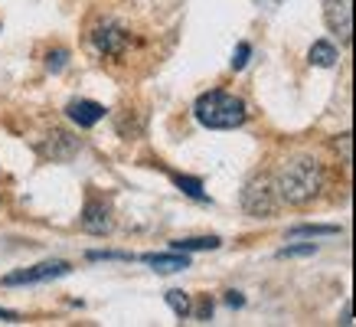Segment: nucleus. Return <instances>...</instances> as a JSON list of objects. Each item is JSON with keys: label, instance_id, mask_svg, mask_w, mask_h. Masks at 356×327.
<instances>
[{"label": "nucleus", "instance_id": "obj_1", "mask_svg": "<svg viewBox=\"0 0 356 327\" xmlns=\"http://www.w3.org/2000/svg\"><path fill=\"white\" fill-rule=\"evenodd\" d=\"M275 190H278V196L284 203L307 207L324 190V167L314 161V157H294V161H288L281 167Z\"/></svg>", "mask_w": 356, "mask_h": 327}, {"label": "nucleus", "instance_id": "obj_2", "mask_svg": "<svg viewBox=\"0 0 356 327\" xmlns=\"http://www.w3.org/2000/svg\"><path fill=\"white\" fill-rule=\"evenodd\" d=\"M196 121L206 125V128H216V131H226V128H238L245 121V102L229 92H206V95L196 98Z\"/></svg>", "mask_w": 356, "mask_h": 327}, {"label": "nucleus", "instance_id": "obj_3", "mask_svg": "<svg viewBox=\"0 0 356 327\" xmlns=\"http://www.w3.org/2000/svg\"><path fill=\"white\" fill-rule=\"evenodd\" d=\"M242 209L248 216H275L278 209V190L268 177H255L248 180L245 190H242Z\"/></svg>", "mask_w": 356, "mask_h": 327}, {"label": "nucleus", "instance_id": "obj_4", "mask_svg": "<svg viewBox=\"0 0 356 327\" xmlns=\"http://www.w3.org/2000/svg\"><path fill=\"white\" fill-rule=\"evenodd\" d=\"M92 43H95L98 53L121 56L124 46H128V33H124V26L115 20H98L95 26H92Z\"/></svg>", "mask_w": 356, "mask_h": 327}, {"label": "nucleus", "instance_id": "obj_5", "mask_svg": "<svg viewBox=\"0 0 356 327\" xmlns=\"http://www.w3.org/2000/svg\"><path fill=\"white\" fill-rule=\"evenodd\" d=\"M324 20L343 43H350L353 40V0H327Z\"/></svg>", "mask_w": 356, "mask_h": 327}, {"label": "nucleus", "instance_id": "obj_6", "mask_svg": "<svg viewBox=\"0 0 356 327\" xmlns=\"http://www.w3.org/2000/svg\"><path fill=\"white\" fill-rule=\"evenodd\" d=\"M69 272V262H40L33 269H23V272H13L3 278V285H36V282H49V278H59V275Z\"/></svg>", "mask_w": 356, "mask_h": 327}, {"label": "nucleus", "instance_id": "obj_7", "mask_svg": "<svg viewBox=\"0 0 356 327\" xmlns=\"http://www.w3.org/2000/svg\"><path fill=\"white\" fill-rule=\"evenodd\" d=\"M82 229L92 232V236H105L111 232V209L102 203V200H88L86 213H82Z\"/></svg>", "mask_w": 356, "mask_h": 327}, {"label": "nucleus", "instance_id": "obj_8", "mask_svg": "<svg viewBox=\"0 0 356 327\" xmlns=\"http://www.w3.org/2000/svg\"><path fill=\"white\" fill-rule=\"evenodd\" d=\"M65 115L76 121L79 128H92V125H98V121L105 118V109L98 105V102H88V98H79V102H69V109H65Z\"/></svg>", "mask_w": 356, "mask_h": 327}, {"label": "nucleus", "instance_id": "obj_9", "mask_svg": "<svg viewBox=\"0 0 356 327\" xmlns=\"http://www.w3.org/2000/svg\"><path fill=\"white\" fill-rule=\"evenodd\" d=\"M144 262H147V265H154L157 272H184V269H190L186 252H184V255H180V252H173V255H144Z\"/></svg>", "mask_w": 356, "mask_h": 327}, {"label": "nucleus", "instance_id": "obj_10", "mask_svg": "<svg viewBox=\"0 0 356 327\" xmlns=\"http://www.w3.org/2000/svg\"><path fill=\"white\" fill-rule=\"evenodd\" d=\"M196 249H219V236H196V239L173 242V252H196Z\"/></svg>", "mask_w": 356, "mask_h": 327}, {"label": "nucleus", "instance_id": "obj_11", "mask_svg": "<svg viewBox=\"0 0 356 327\" xmlns=\"http://www.w3.org/2000/svg\"><path fill=\"white\" fill-rule=\"evenodd\" d=\"M311 63L314 65H334L337 63V49H334V43H327V40H321V43H314L311 46Z\"/></svg>", "mask_w": 356, "mask_h": 327}, {"label": "nucleus", "instance_id": "obj_12", "mask_svg": "<svg viewBox=\"0 0 356 327\" xmlns=\"http://www.w3.org/2000/svg\"><path fill=\"white\" fill-rule=\"evenodd\" d=\"M177 180V186L184 190V193H190L193 200H206V193H203V184L196 180V177H173Z\"/></svg>", "mask_w": 356, "mask_h": 327}, {"label": "nucleus", "instance_id": "obj_13", "mask_svg": "<svg viewBox=\"0 0 356 327\" xmlns=\"http://www.w3.org/2000/svg\"><path fill=\"white\" fill-rule=\"evenodd\" d=\"M167 305H170L180 317L190 314V298H186V292H167Z\"/></svg>", "mask_w": 356, "mask_h": 327}, {"label": "nucleus", "instance_id": "obj_14", "mask_svg": "<svg viewBox=\"0 0 356 327\" xmlns=\"http://www.w3.org/2000/svg\"><path fill=\"white\" fill-rule=\"evenodd\" d=\"M337 226H298L291 229V236H334Z\"/></svg>", "mask_w": 356, "mask_h": 327}, {"label": "nucleus", "instance_id": "obj_15", "mask_svg": "<svg viewBox=\"0 0 356 327\" xmlns=\"http://www.w3.org/2000/svg\"><path fill=\"white\" fill-rule=\"evenodd\" d=\"M248 56H252V46H248V43H238L236 56H232V69H242V65L248 63Z\"/></svg>", "mask_w": 356, "mask_h": 327}, {"label": "nucleus", "instance_id": "obj_16", "mask_svg": "<svg viewBox=\"0 0 356 327\" xmlns=\"http://www.w3.org/2000/svg\"><path fill=\"white\" fill-rule=\"evenodd\" d=\"M317 252V246L314 242H307V246H291V249H281V259H288V255H314Z\"/></svg>", "mask_w": 356, "mask_h": 327}, {"label": "nucleus", "instance_id": "obj_17", "mask_svg": "<svg viewBox=\"0 0 356 327\" xmlns=\"http://www.w3.org/2000/svg\"><path fill=\"white\" fill-rule=\"evenodd\" d=\"M63 63H65V53L49 56V69H63Z\"/></svg>", "mask_w": 356, "mask_h": 327}, {"label": "nucleus", "instance_id": "obj_18", "mask_svg": "<svg viewBox=\"0 0 356 327\" xmlns=\"http://www.w3.org/2000/svg\"><path fill=\"white\" fill-rule=\"evenodd\" d=\"M0 317H7V321H17V314H13V311H0Z\"/></svg>", "mask_w": 356, "mask_h": 327}]
</instances>
